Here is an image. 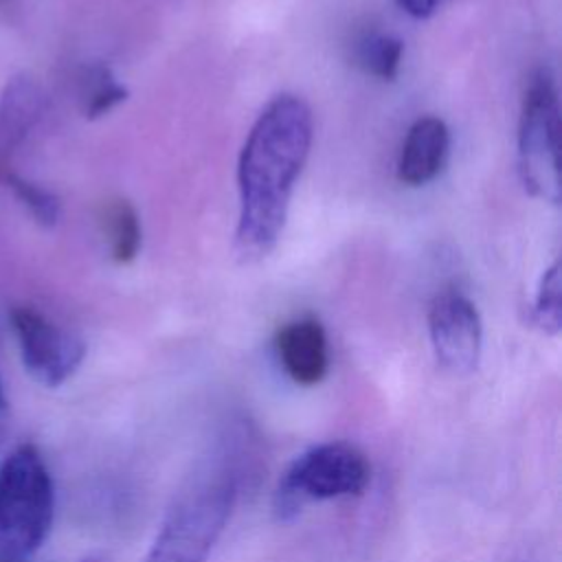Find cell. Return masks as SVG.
<instances>
[{"label": "cell", "instance_id": "1", "mask_svg": "<svg viewBox=\"0 0 562 562\" xmlns=\"http://www.w3.org/2000/svg\"><path fill=\"white\" fill-rule=\"evenodd\" d=\"M312 136V110L299 94H277L255 119L237 162L239 220L233 248L241 263H257L277 248Z\"/></svg>", "mask_w": 562, "mask_h": 562}, {"label": "cell", "instance_id": "2", "mask_svg": "<svg viewBox=\"0 0 562 562\" xmlns=\"http://www.w3.org/2000/svg\"><path fill=\"white\" fill-rule=\"evenodd\" d=\"M239 457L233 441H217L195 461L143 562H206L239 494Z\"/></svg>", "mask_w": 562, "mask_h": 562}, {"label": "cell", "instance_id": "3", "mask_svg": "<svg viewBox=\"0 0 562 562\" xmlns=\"http://www.w3.org/2000/svg\"><path fill=\"white\" fill-rule=\"evenodd\" d=\"M55 485L33 443L13 448L0 465V558L24 560L37 551L53 525Z\"/></svg>", "mask_w": 562, "mask_h": 562}, {"label": "cell", "instance_id": "4", "mask_svg": "<svg viewBox=\"0 0 562 562\" xmlns=\"http://www.w3.org/2000/svg\"><path fill=\"white\" fill-rule=\"evenodd\" d=\"M371 465L362 450L347 441H325L301 452L281 474L272 507L279 520L294 518L307 503L362 496Z\"/></svg>", "mask_w": 562, "mask_h": 562}, {"label": "cell", "instance_id": "5", "mask_svg": "<svg viewBox=\"0 0 562 562\" xmlns=\"http://www.w3.org/2000/svg\"><path fill=\"white\" fill-rule=\"evenodd\" d=\"M560 103L553 77L538 70L525 90L518 121V173L538 200L560 204Z\"/></svg>", "mask_w": 562, "mask_h": 562}, {"label": "cell", "instance_id": "6", "mask_svg": "<svg viewBox=\"0 0 562 562\" xmlns=\"http://www.w3.org/2000/svg\"><path fill=\"white\" fill-rule=\"evenodd\" d=\"M11 327L29 375L42 386L57 389L75 375L86 356L83 340L31 305L11 310Z\"/></svg>", "mask_w": 562, "mask_h": 562}, {"label": "cell", "instance_id": "7", "mask_svg": "<svg viewBox=\"0 0 562 562\" xmlns=\"http://www.w3.org/2000/svg\"><path fill=\"white\" fill-rule=\"evenodd\" d=\"M428 334L437 362L452 375L476 371L483 325L476 305L457 290L437 294L428 307Z\"/></svg>", "mask_w": 562, "mask_h": 562}, {"label": "cell", "instance_id": "8", "mask_svg": "<svg viewBox=\"0 0 562 562\" xmlns=\"http://www.w3.org/2000/svg\"><path fill=\"white\" fill-rule=\"evenodd\" d=\"M274 347L288 378L299 386H316L329 371L327 331L316 316H301L285 323Z\"/></svg>", "mask_w": 562, "mask_h": 562}, {"label": "cell", "instance_id": "9", "mask_svg": "<svg viewBox=\"0 0 562 562\" xmlns=\"http://www.w3.org/2000/svg\"><path fill=\"white\" fill-rule=\"evenodd\" d=\"M44 94L29 75L11 77L0 94V178L13 171V158L37 125Z\"/></svg>", "mask_w": 562, "mask_h": 562}, {"label": "cell", "instance_id": "10", "mask_svg": "<svg viewBox=\"0 0 562 562\" xmlns=\"http://www.w3.org/2000/svg\"><path fill=\"white\" fill-rule=\"evenodd\" d=\"M450 151V132L439 116H419L406 132L397 158V180L422 187L439 176Z\"/></svg>", "mask_w": 562, "mask_h": 562}, {"label": "cell", "instance_id": "11", "mask_svg": "<svg viewBox=\"0 0 562 562\" xmlns=\"http://www.w3.org/2000/svg\"><path fill=\"white\" fill-rule=\"evenodd\" d=\"M99 224L110 259L119 266L132 263L143 244V228L134 204L125 198H110L101 204Z\"/></svg>", "mask_w": 562, "mask_h": 562}, {"label": "cell", "instance_id": "12", "mask_svg": "<svg viewBox=\"0 0 562 562\" xmlns=\"http://www.w3.org/2000/svg\"><path fill=\"white\" fill-rule=\"evenodd\" d=\"M404 55V42L391 33L369 31L362 33L353 44L356 64L371 77L380 81H391L397 77Z\"/></svg>", "mask_w": 562, "mask_h": 562}, {"label": "cell", "instance_id": "13", "mask_svg": "<svg viewBox=\"0 0 562 562\" xmlns=\"http://www.w3.org/2000/svg\"><path fill=\"white\" fill-rule=\"evenodd\" d=\"M127 99V88L116 81L108 66L94 64L81 77V108L86 119H101Z\"/></svg>", "mask_w": 562, "mask_h": 562}, {"label": "cell", "instance_id": "14", "mask_svg": "<svg viewBox=\"0 0 562 562\" xmlns=\"http://www.w3.org/2000/svg\"><path fill=\"white\" fill-rule=\"evenodd\" d=\"M11 191L13 195L20 200V204L24 209H29L31 217L40 224V226H55L59 222V213H61V204H59V198L40 187L37 182H31L26 180L24 176H20L15 169L4 173L0 178Z\"/></svg>", "mask_w": 562, "mask_h": 562}, {"label": "cell", "instance_id": "15", "mask_svg": "<svg viewBox=\"0 0 562 562\" xmlns=\"http://www.w3.org/2000/svg\"><path fill=\"white\" fill-rule=\"evenodd\" d=\"M531 321L533 325L549 334L555 336L562 327V274H560V261H553L538 285V294L531 307Z\"/></svg>", "mask_w": 562, "mask_h": 562}, {"label": "cell", "instance_id": "16", "mask_svg": "<svg viewBox=\"0 0 562 562\" xmlns=\"http://www.w3.org/2000/svg\"><path fill=\"white\" fill-rule=\"evenodd\" d=\"M395 2L408 15L417 18V20H424V18H430L437 11L441 0H395Z\"/></svg>", "mask_w": 562, "mask_h": 562}, {"label": "cell", "instance_id": "17", "mask_svg": "<svg viewBox=\"0 0 562 562\" xmlns=\"http://www.w3.org/2000/svg\"><path fill=\"white\" fill-rule=\"evenodd\" d=\"M4 413H7V397H4L2 382H0V424H2V419H4Z\"/></svg>", "mask_w": 562, "mask_h": 562}, {"label": "cell", "instance_id": "18", "mask_svg": "<svg viewBox=\"0 0 562 562\" xmlns=\"http://www.w3.org/2000/svg\"><path fill=\"white\" fill-rule=\"evenodd\" d=\"M0 562H24V560H7V558H0ZM86 562H97V560H86Z\"/></svg>", "mask_w": 562, "mask_h": 562}]
</instances>
